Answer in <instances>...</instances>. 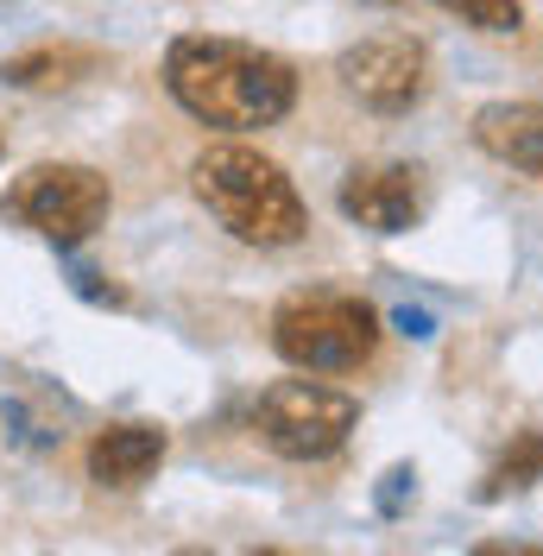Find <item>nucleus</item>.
Wrapping results in <instances>:
<instances>
[{
    "label": "nucleus",
    "mask_w": 543,
    "mask_h": 556,
    "mask_svg": "<svg viewBox=\"0 0 543 556\" xmlns=\"http://www.w3.org/2000/svg\"><path fill=\"white\" fill-rule=\"evenodd\" d=\"M165 450L171 443H165L159 424H108V430H96V443H89V481L114 486V493L146 486L159 475Z\"/></svg>",
    "instance_id": "8"
},
{
    "label": "nucleus",
    "mask_w": 543,
    "mask_h": 556,
    "mask_svg": "<svg viewBox=\"0 0 543 556\" xmlns=\"http://www.w3.org/2000/svg\"><path fill=\"white\" fill-rule=\"evenodd\" d=\"M272 348L304 374H354L379 348V311L354 291H291L272 311Z\"/></svg>",
    "instance_id": "3"
},
{
    "label": "nucleus",
    "mask_w": 543,
    "mask_h": 556,
    "mask_svg": "<svg viewBox=\"0 0 543 556\" xmlns=\"http://www.w3.org/2000/svg\"><path fill=\"white\" fill-rule=\"evenodd\" d=\"M361 424V399L323 380H278L253 405V430L272 455L285 462H323L336 455Z\"/></svg>",
    "instance_id": "4"
},
{
    "label": "nucleus",
    "mask_w": 543,
    "mask_h": 556,
    "mask_svg": "<svg viewBox=\"0 0 543 556\" xmlns=\"http://www.w3.org/2000/svg\"><path fill=\"white\" fill-rule=\"evenodd\" d=\"M442 13H455L462 26H480V33L493 38H512L525 26V13H518V0H437Z\"/></svg>",
    "instance_id": "11"
},
{
    "label": "nucleus",
    "mask_w": 543,
    "mask_h": 556,
    "mask_svg": "<svg viewBox=\"0 0 543 556\" xmlns=\"http://www.w3.org/2000/svg\"><path fill=\"white\" fill-rule=\"evenodd\" d=\"M190 190H197V203L247 247H298L310 228L304 215V197H298V184L272 165L266 152H253V146H209L197 152V165H190Z\"/></svg>",
    "instance_id": "2"
},
{
    "label": "nucleus",
    "mask_w": 543,
    "mask_h": 556,
    "mask_svg": "<svg viewBox=\"0 0 543 556\" xmlns=\"http://www.w3.org/2000/svg\"><path fill=\"white\" fill-rule=\"evenodd\" d=\"M531 481H543V430H518L512 450L487 468L480 481V500H506V493H525Z\"/></svg>",
    "instance_id": "10"
},
{
    "label": "nucleus",
    "mask_w": 543,
    "mask_h": 556,
    "mask_svg": "<svg viewBox=\"0 0 543 556\" xmlns=\"http://www.w3.org/2000/svg\"><path fill=\"white\" fill-rule=\"evenodd\" d=\"M0 208H7L13 222H26L33 235H45L51 247H76L108 222L114 190H108V177L89 172V165H33V172H20V184L7 190Z\"/></svg>",
    "instance_id": "5"
},
{
    "label": "nucleus",
    "mask_w": 543,
    "mask_h": 556,
    "mask_svg": "<svg viewBox=\"0 0 543 556\" xmlns=\"http://www.w3.org/2000/svg\"><path fill=\"white\" fill-rule=\"evenodd\" d=\"M411 500H417V468H386V481H379V513L399 519Z\"/></svg>",
    "instance_id": "13"
},
{
    "label": "nucleus",
    "mask_w": 543,
    "mask_h": 556,
    "mask_svg": "<svg viewBox=\"0 0 543 556\" xmlns=\"http://www.w3.org/2000/svg\"><path fill=\"white\" fill-rule=\"evenodd\" d=\"M83 58H70V51H33V58H13L7 64V83L13 89H58V83H70L64 70H76Z\"/></svg>",
    "instance_id": "12"
},
{
    "label": "nucleus",
    "mask_w": 543,
    "mask_h": 556,
    "mask_svg": "<svg viewBox=\"0 0 543 556\" xmlns=\"http://www.w3.org/2000/svg\"><path fill=\"white\" fill-rule=\"evenodd\" d=\"M336 76L361 108L411 114L424 102V89H430V51H424V38H411V33H374L341 51Z\"/></svg>",
    "instance_id": "6"
},
{
    "label": "nucleus",
    "mask_w": 543,
    "mask_h": 556,
    "mask_svg": "<svg viewBox=\"0 0 543 556\" xmlns=\"http://www.w3.org/2000/svg\"><path fill=\"white\" fill-rule=\"evenodd\" d=\"M392 323L405 329L411 342H430V336H437V323H430V316H424V311H411V304H405V311H399V316H392Z\"/></svg>",
    "instance_id": "14"
},
{
    "label": "nucleus",
    "mask_w": 543,
    "mask_h": 556,
    "mask_svg": "<svg viewBox=\"0 0 543 556\" xmlns=\"http://www.w3.org/2000/svg\"><path fill=\"white\" fill-rule=\"evenodd\" d=\"M475 146L512 172L543 177V108L538 102H493L475 114Z\"/></svg>",
    "instance_id": "9"
},
{
    "label": "nucleus",
    "mask_w": 543,
    "mask_h": 556,
    "mask_svg": "<svg viewBox=\"0 0 543 556\" xmlns=\"http://www.w3.org/2000/svg\"><path fill=\"white\" fill-rule=\"evenodd\" d=\"M341 215L374 235H405L424 215V172L417 165H354L341 177Z\"/></svg>",
    "instance_id": "7"
},
{
    "label": "nucleus",
    "mask_w": 543,
    "mask_h": 556,
    "mask_svg": "<svg viewBox=\"0 0 543 556\" xmlns=\"http://www.w3.org/2000/svg\"><path fill=\"white\" fill-rule=\"evenodd\" d=\"M165 89L184 114H197L203 127H272L298 102V70L272 58L247 38H209L190 33L165 51Z\"/></svg>",
    "instance_id": "1"
}]
</instances>
